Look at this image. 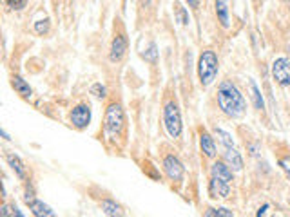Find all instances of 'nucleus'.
I'll return each mask as SVG.
<instances>
[{"label": "nucleus", "mask_w": 290, "mask_h": 217, "mask_svg": "<svg viewBox=\"0 0 290 217\" xmlns=\"http://www.w3.org/2000/svg\"><path fill=\"white\" fill-rule=\"evenodd\" d=\"M142 2H143V4H145V6H147V4H151V0H142Z\"/></svg>", "instance_id": "nucleus-31"}, {"label": "nucleus", "mask_w": 290, "mask_h": 217, "mask_svg": "<svg viewBox=\"0 0 290 217\" xmlns=\"http://www.w3.org/2000/svg\"><path fill=\"white\" fill-rule=\"evenodd\" d=\"M29 210L35 217H55V212L49 205H46L44 201H40V199H33L29 203Z\"/></svg>", "instance_id": "nucleus-13"}, {"label": "nucleus", "mask_w": 290, "mask_h": 217, "mask_svg": "<svg viewBox=\"0 0 290 217\" xmlns=\"http://www.w3.org/2000/svg\"><path fill=\"white\" fill-rule=\"evenodd\" d=\"M189 2V6H192V8H198V4H199V0H187Z\"/></svg>", "instance_id": "nucleus-30"}, {"label": "nucleus", "mask_w": 290, "mask_h": 217, "mask_svg": "<svg viewBox=\"0 0 290 217\" xmlns=\"http://www.w3.org/2000/svg\"><path fill=\"white\" fill-rule=\"evenodd\" d=\"M249 87H251V96H252V102H254V107L258 111H263L265 109V102H263V96H261V91L258 89L254 82H249Z\"/></svg>", "instance_id": "nucleus-19"}, {"label": "nucleus", "mask_w": 290, "mask_h": 217, "mask_svg": "<svg viewBox=\"0 0 290 217\" xmlns=\"http://www.w3.org/2000/svg\"><path fill=\"white\" fill-rule=\"evenodd\" d=\"M174 15H176V18H178L180 24L189 26V22H191V18H189V13H187V9L180 4V2H174Z\"/></svg>", "instance_id": "nucleus-21"}, {"label": "nucleus", "mask_w": 290, "mask_h": 217, "mask_svg": "<svg viewBox=\"0 0 290 217\" xmlns=\"http://www.w3.org/2000/svg\"><path fill=\"white\" fill-rule=\"evenodd\" d=\"M6 161H8V165L11 166V170L15 172V176L18 179L28 178V170H26V165L22 163V159H20L16 154H8V156H6Z\"/></svg>", "instance_id": "nucleus-14"}, {"label": "nucleus", "mask_w": 290, "mask_h": 217, "mask_svg": "<svg viewBox=\"0 0 290 217\" xmlns=\"http://www.w3.org/2000/svg\"><path fill=\"white\" fill-rule=\"evenodd\" d=\"M123 123H125V118H123V109L120 103H111L105 111V119H103V130L107 132L109 136H116L122 132Z\"/></svg>", "instance_id": "nucleus-4"}, {"label": "nucleus", "mask_w": 290, "mask_h": 217, "mask_svg": "<svg viewBox=\"0 0 290 217\" xmlns=\"http://www.w3.org/2000/svg\"><path fill=\"white\" fill-rule=\"evenodd\" d=\"M163 125L171 138H180L183 132V122L182 114H180V107L174 102L165 103L163 107Z\"/></svg>", "instance_id": "nucleus-3"}, {"label": "nucleus", "mask_w": 290, "mask_h": 217, "mask_svg": "<svg viewBox=\"0 0 290 217\" xmlns=\"http://www.w3.org/2000/svg\"><path fill=\"white\" fill-rule=\"evenodd\" d=\"M69 122L78 130H84L91 123V107L87 103H80V105L73 107V111L69 112Z\"/></svg>", "instance_id": "nucleus-5"}, {"label": "nucleus", "mask_w": 290, "mask_h": 217, "mask_svg": "<svg viewBox=\"0 0 290 217\" xmlns=\"http://www.w3.org/2000/svg\"><path fill=\"white\" fill-rule=\"evenodd\" d=\"M203 217H234V212L231 208H225V206H209Z\"/></svg>", "instance_id": "nucleus-18"}, {"label": "nucleus", "mask_w": 290, "mask_h": 217, "mask_svg": "<svg viewBox=\"0 0 290 217\" xmlns=\"http://www.w3.org/2000/svg\"><path fill=\"white\" fill-rule=\"evenodd\" d=\"M225 163L231 166L232 170H241L243 168V158L236 149H227L225 150Z\"/></svg>", "instance_id": "nucleus-16"}, {"label": "nucleus", "mask_w": 290, "mask_h": 217, "mask_svg": "<svg viewBox=\"0 0 290 217\" xmlns=\"http://www.w3.org/2000/svg\"><path fill=\"white\" fill-rule=\"evenodd\" d=\"M214 134H216V138L219 139V143H221L225 150L227 149H234V139H232V136L229 134V132H225L223 129H218V127H216Z\"/></svg>", "instance_id": "nucleus-20"}, {"label": "nucleus", "mask_w": 290, "mask_h": 217, "mask_svg": "<svg viewBox=\"0 0 290 217\" xmlns=\"http://www.w3.org/2000/svg\"><path fill=\"white\" fill-rule=\"evenodd\" d=\"M100 208H102V212L105 213L107 217H123V215H125V210H123V206L120 205L118 201L111 199V198L102 199V201H100Z\"/></svg>", "instance_id": "nucleus-10"}, {"label": "nucleus", "mask_w": 290, "mask_h": 217, "mask_svg": "<svg viewBox=\"0 0 290 217\" xmlns=\"http://www.w3.org/2000/svg\"><path fill=\"white\" fill-rule=\"evenodd\" d=\"M2 217H24V213L16 208V205L4 203V206H2Z\"/></svg>", "instance_id": "nucleus-22"}, {"label": "nucleus", "mask_w": 290, "mask_h": 217, "mask_svg": "<svg viewBox=\"0 0 290 217\" xmlns=\"http://www.w3.org/2000/svg\"><path fill=\"white\" fill-rule=\"evenodd\" d=\"M163 170H165V174H167V178L171 179V181H182L183 174H185L183 163L172 154L163 158Z\"/></svg>", "instance_id": "nucleus-8"}, {"label": "nucleus", "mask_w": 290, "mask_h": 217, "mask_svg": "<svg viewBox=\"0 0 290 217\" xmlns=\"http://www.w3.org/2000/svg\"><path fill=\"white\" fill-rule=\"evenodd\" d=\"M278 165L281 166V170H283V172H285V176L290 179V154H288V156H285V158L279 159Z\"/></svg>", "instance_id": "nucleus-26"}, {"label": "nucleus", "mask_w": 290, "mask_h": 217, "mask_svg": "<svg viewBox=\"0 0 290 217\" xmlns=\"http://www.w3.org/2000/svg\"><path fill=\"white\" fill-rule=\"evenodd\" d=\"M232 192V183H227L223 179H218L214 176H211V181H209V196L212 199H219V201H225V199L231 198Z\"/></svg>", "instance_id": "nucleus-7"}, {"label": "nucleus", "mask_w": 290, "mask_h": 217, "mask_svg": "<svg viewBox=\"0 0 290 217\" xmlns=\"http://www.w3.org/2000/svg\"><path fill=\"white\" fill-rule=\"evenodd\" d=\"M91 94L95 96V98H98V100H103L105 96H107V89H105L102 83H93V85H91Z\"/></svg>", "instance_id": "nucleus-24"}, {"label": "nucleus", "mask_w": 290, "mask_h": 217, "mask_svg": "<svg viewBox=\"0 0 290 217\" xmlns=\"http://www.w3.org/2000/svg\"><path fill=\"white\" fill-rule=\"evenodd\" d=\"M142 58H143V60H147V62H151V63L156 62V58H158V49H156L154 43H151L147 51H143V53H142Z\"/></svg>", "instance_id": "nucleus-23"}, {"label": "nucleus", "mask_w": 290, "mask_h": 217, "mask_svg": "<svg viewBox=\"0 0 290 217\" xmlns=\"http://www.w3.org/2000/svg\"><path fill=\"white\" fill-rule=\"evenodd\" d=\"M35 31L38 33V35H44V33H48L49 31V20L46 18V20H38L35 24Z\"/></svg>", "instance_id": "nucleus-25"}, {"label": "nucleus", "mask_w": 290, "mask_h": 217, "mask_svg": "<svg viewBox=\"0 0 290 217\" xmlns=\"http://www.w3.org/2000/svg\"><path fill=\"white\" fill-rule=\"evenodd\" d=\"M272 76L281 87H290V60L276 58L272 63Z\"/></svg>", "instance_id": "nucleus-6"}, {"label": "nucleus", "mask_w": 290, "mask_h": 217, "mask_svg": "<svg viewBox=\"0 0 290 217\" xmlns=\"http://www.w3.org/2000/svg\"><path fill=\"white\" fill-rule=\"evenodd\" d=\"M6 4H8L11 9H15V11H20V9L26 8L28 0H6Z\"/></svg>", "instance_id": "nucleus-27"}, {"label": "nucleus", "mask_w": 290, "mask_h": 217, "mask_svg": "<svg viewBox=\"0 0 290 217\" xmlns=\"http://www.w3.org/2000/svg\"><path fill=\"white\" fill-rule=\"evenodd\" d=\"M199 147H202V152L207 156V158H214V156H216L214 138H212L209 132H205V130H202V132H199Z\"/></svg>", "instance_id": "nucleus-12"}, {"label": "nucleus", "mask_w": 290, "mask_h": 217, "mask_svg": "<svg viewBox=\"0 0 290 217\" xmlns=\"http://www.w3.org/2000/svg\"><path fill=\"white\" fill-rule=\"evenodd\" d=\"M288 51H290V45H288Z\"/></svg>", "instance_id": "nucleus-32"}, {"label": "nucleus", "mask_w": 290, "mask_h": 217, "mask_svg": "<svg viewBox=\"0 0 290 217\" xmlns=\"http://www.w3.org/2000/svg\"><path fill=\"white\" fill-rule=\"evenodd\" d=\"M211 176H214V178L218 179H223V181L227 183H232V179H234V170L227 165L225 161H216L214 165L211 166Z\"/></svg>", "instance_id": "nucleus-11"}, {"label": "nucleus", "mask_w": 290, "mask_h": 217, "mask_svg": "<svg viewBox=\"0 0 290 217\" xmlns=\"http://www.w3.org/2000/svg\"><path fill=\"white\" fill-rule=\"evenodd\" d=\"M125 51H127V38L123 35H116L115 38H113L111 53H109L111 62H120V60L123 58V55H125Z\"/></svg>", "instance_id": "nucleus-9"}, {"label": "nucleus", "mask_w": 290, "mask_h": 217, "mask_svg": "<svg viewBox=\"0 0 290 217\" xmlns=\"http://www.w3.org/2000/svg\"><path fill=\"white\" fill-rule=\"evenodd\" d=\"M11 87L16 91V94H20L24 100H29L33 96V89L29 87V83L24 78H20V76H13Z\"/></svg>", "instance_id": "nucleus-15"}, {"label": "nucleus", "mask_w": 290, "mask_h": 217, "mask_svg": "<svg viewBox=\"0 0 290 217\" xmlns=\"http://www.w3.org/2000/svg\"><path fill=\"white\" fill-rule=\"evenodd\" d=\"M218 105L221 109V112L225 116L232 119L241 118L247 112V102L245 96L241 94V91L238 89L236 83H232L231 80H223L218 87Z\"/></svg>", "instance_id": "nucleus-1"}, {"label": "nucleus", "mask_w": 290, "mask_h": 217, "mask_svg": "<svg viewBox=\"0 0 290 217\" xmlns=\"http://www.w3.org/2000/svg\"><path fill=\"white\" fill-rule=\"evenodd\" d=\"M216 15L223 28H229V0H216Z\"/></svg>", "instance_id": "nucleus-17"}, {"label": "nucleus", "mask_w": 290, "mask_h": 217, "mask_svg": "<svg viewBox=\"0 0 290 217\" xmlns=\"http://www.w3.org/2000/svg\"><path fill=\"white\" fill-rule=\"evenodd\" d=\"M269 208H271V205H269V203H265L263 206H259L258 212H256V217H265L266 212H269Z\"/></svg>", "instance_id": "nucleus-28"}, {"label": "nucleus", "mask_w": 290, "mask_h": 217, "mask_svg": "<svg viewBox=\"0 0 290 217\" xmlns=\"http://www.w3.org/2000/svg\"><path fill=\"white\" fill-rule=\"evenodd\" d=\"M0 134H2V138H4V139H8V141H9V139H11V138H9V134H8V132H6L4 129H0Z\"/></svg>", "instance_id": "nucleus-29"}, {"label": "nucleus", "mask_w": 290, "mask_h": 217, "mask_svg": "<svg viewBox=\"0 0 290 217\" xmlns=\"http://www.w3.org/2000/svg\"><path fill=\"white\" fill-rule=\"evenodd\" d=\"M218 71H219V62H218L216 53L211 51V49L203 51L198 60V76H199L202 85L209 87L211 83H214L216 76H218Z\"/></svg>", "instance_id": "nucleus-2"}]
</instances>
